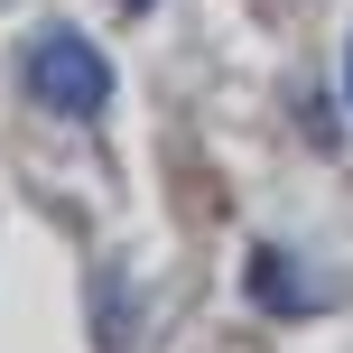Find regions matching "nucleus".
Here are the masks:
<instances>
[{"instance_id":"f257e3e1","label":"nucleus","mask_w":353,"mask_h":353,"mask_svg":"<svg viewBox=\"0 0 353 353\" xmlns=\"http://www.w3.org/2000/svg\"><path fill=\"white\" fill-rule=\"evenodd\" d=\"M28 93H37L47 112H65V121H93V112L112 103V65H103L93 37L56 28V37H37V47H28Z\"/></svg>"},{"instance_id":"f03ea898","label":"nucleus","mask_w":353,"mask_h":353,"mask_svg":"<svg viewBox=\"0 0 353 353\" xmlns=\"http://www.w3.org/2000/svg\"><path fill=\"white\" fill-rule=\"evenodd\" d=\"M344 103H353V37H344Z\"/></svg>"}]
</instances>
